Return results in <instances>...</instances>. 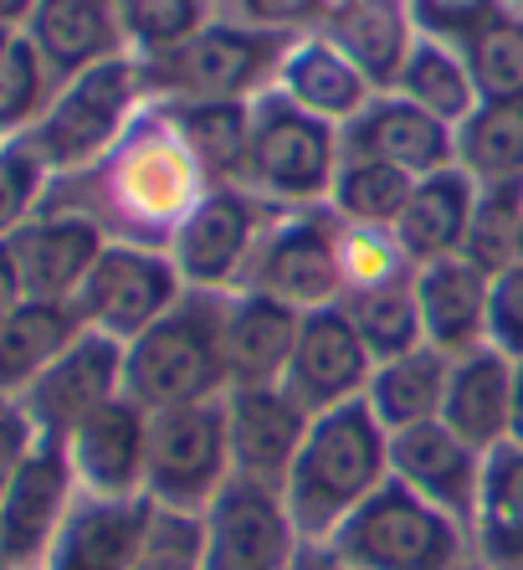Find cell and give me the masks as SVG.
<instances>
[{
	"mask_svg": "<svg viewBox=\"0 0 523 570\" xmlns=\"http://www.w3.org/2000/svg\"><path fill=\"white\" fill-rule=\"evenodd\" d=\"M385 483H391V432L375 422L365 396L314 416L308 442L283 483V504L303 534V550H318Z\"/></svg>",
	"mask_w": 523,
	"mask_h": 570,
	"instance_id": "obj_1",
	"label": "cell"
},
{
	"mask_svg": "<svg viewBox=\"0 0 523 570\" xmlns=\"http://www.w3.org/2000/svg\"><path fill=\"white\" fill-rule=\"evenodd\" d=\"M103 186L129 242L170 247L175 226L206 200L210 175L185 139L175 108L159 98V104H145V114L103 159Z\"/></svg>",
	"mask_w": 523,
	"mask_h": 570,
	"instance_id": "obj_2",
	"label": "cell"
},
{
	"mask_svg": "<svg viewBox=\"0 0 523 570\" xmlns=\"http://www.w3.org/2000/svg\"><path fill=\"white\" fill-rule=\"evenodd\" d=\"M231 391L226 365V293H185L170 314L124 345V396L149 416Z\"/></svg>",
	"mask_w": 523,
	"mask_h": 570,
	"instance_id": "obj_3",
	"label": "cell"
},
{
	"mask_svg": "<svg viewBox=\"0 0 523 570\" xmlns=\"http://www.w3.org/2000/svg\"><path fill=\"white\" fill-rule=\"evenodd\" d=\"M145 94H149L145 57L118 52L108 62H92L57 82L52 104L41 108V119L21 139L37 149L52 175L98 170L114 155L118 139L129 134V124L145 114Z\"/></svg>",
	"mask_w": 523,
	"mask_h": 570,
	"instance_id": "obj_4",
	"label": "cell"
},
{
	"mask_svg": "<svg viewBox=\"0 0 523 570\" xmlns=\"http://www.w3.org/2000/svg\"><path fill=\"white\" fill-rule=\"evenodd\" d=\"M308 556L328 570H457L472 556V534L391 478Z\"/></svg>",
	"mask_w": 523,
	"mask_h": 570,
	"instance_id": "obj_5",
	"label": "cell"
},
{
	"mask_svg": "<svg viewBox=\"0 0 523 570\" xmlns=\"http://www.w3.org/2000/svg\"><path fill=\"white\" fill-rule=\"evenodd\" d=\"M339 159H344L339 124L303 114L277 88L251 98V149H247V170H241V190H251L262 206H273V212L328 206Z\"/></svg>",
	"mask_w": 523,
	"mask_h": 570,
	"instance_id": "obj_6",
	"label": "cell"
},
{
	"mask_svg": "<svg viewBox=\"0 0 523 570\" xmlns=\"http://www.w3.org/2000/svg\"><path fill=\"white\" fill-rule=\"evenodd\" d=\"M293 37L298 31H273L236 21V16H216L175 52L145 57L149 88L159 82V94L180 98V104H251L273 88Z\"/></svg>",
	"mask_w": 523,
	"mask_h": 570,
	"instance_id": "obj_7",
	"label": "cell"
},
{
	"mask_svg": "<svg viewBox=\"0 0 523 570\" xmlns=\"http://www.w3.org/2000/svg\"><path fill=\"white\" fill-rule=\"evenodd\" d=\"M231 432L226 396L170 406L149 416V483L145 499L165 514H206L210 499L231 483Z\"/></svg>",
	"mask_w": 523,
	"mask_h": 570,
	"instance_id": "obj_8",
	"label": "cell"
},
{
	"mask_svg": "<svg viewBox=\"0 0 523 570\" xmlns=\"http://www.w3.org/2000/svg\"><path fill=\"white\" fill-rule=\"evenodd\" d=\"M185 293L190 288H185L180 267L170 263L165 247L114 237L103 257L92 263V273L82 278V288L72 293V314L82 318V330H98L118 345H129L149 324L170 314Z\"/></svg>",
	"mask_w": 523,
	"mask_h": 570,
	"instance_id": "obj_9",
	"label": "cell"
},
{
	"mask_svg": "<svg viewBox=\"0 0 523 570\" xmlns=\"http://www.w3.org/2000/svg\"><path fill=\"white\" fill-rule=\"evenodd\" d=\"M241 288L267 293L277 304L324 308L344 304V263H339V216L328 206H303V212H267L257 257H251Z\"/></svg>",
	"mask_w": 523,
	"mask_h": 570,
	"instance_id": "obj_10",
	"label": "cell"
},
{
	"mask_svg": "<svg viewBox=\"0 0 523 570\" xmlns=\"http://www.w3.org/2000/svg\"><path fill=\"white\" fill-rule=\"evenodd\" d=\"M303 534L277 489L231 478L200 514V570H298Z\"/></svg>",
	"mask_w": 523,
	"mask_h": 570,
	"instance_id": "obj_11",
	"label": "cell"
},
{
	"mask_svg": "<svg viewBox=\"0 0 523 570\" xmlns=\"http://www.w3.org/2000/svg\"><path fill=\"white\" fill-rule=\"evenodd\" d=\"M267 206L241 186H210L206 200L175 226L170 263L180 267L185 288L196 293H236L257 257Z\"/></svg>",
	"mask_w": 523,
	"mask_h": 570,
	"instance_id": "obj_12",
	"label": "cell"
},
{
	"mask_svg": "<svg viewBox=\"0 0 523 570\" xmlns=\"http://www.w3.org/2000/svg\"><path fill=\"white\" fill-rule=\"evenodd\" d=\"M78 478L67 463V448L37 438L31 458L21 463L16 483L0 499V566L6 570H41L52 556L67 514L78 509Z\"/></svg>",
	"mask_w": 523,
	"mask_h": 570,
	"instance_id": "obj_13",
	"label": "cell"
},
{
	"mask_svg": "<svg viewBox=\"0 0 523 570\" xmlns=\"http://www.w3.org/2000/svg\"><path fill=\"white\" fill-rule=\"evenodd\" d=\"M108 226L92 212H37L0 242L27 304H72V293L108 247Z\"/></svg>",
	"mask_w": 523,
	"mask_h": 570,
	"instance_id": "obj_14",
	"label": "cell"
},
{
	"mask_svg": "<svg viewBox=\"0 0 523 570\" xmlns=\"http://www.w3.org/2000/svg\"><path fill=\"white\" fill-rule=\"evenodd\" d=\"M124 396V345L108 340L98 330H82L47 371L31 381V391L21 396L37 438L67 442L72 426H82L98 406Z\"/></svg>",
	"mask_w": 523,
	"mask_h": 570,
	"instance_id": "obj_15",
	"label": "cell"
},
{
	"mask_svg": "<svg viewBox=\"0 0 523 570\" xmlns=\"http://www.w3.org/2000/svg\"><path fill=\"white\" fill-rule=\"evenodd\" d=\"M308 426H314V412L288 385H231L226 391L231 473L283 493L303 442H308Z\"/></svg>",
	"mask_w": 523,
	"mask_h": 570,
	"instance_id": "obj_16",
	"label": "cell"
},
{
	"mask_svg": "<svg viewBox=\"0 0 523 570\" xmlns=\"http://www.w3.org/2000/svg\"><path fill=\"white\" fill-rule=\"evenodd\" d=\"M369 375H375V355L365 350L359 330L344 304H324L308 308L298 324V345L283 371V385L308 406L314 416L334 412V406H349V401L365 396Z\"/></svg>",
	"mask_w": 523,
	"mask_h": 570,
	"instance_id": "obj_17",
	"label": "cell"
},
{
	"mask_svg": "<svg viewBox=\"0 0 523 570\" xmlns=\"http://www.w3.org/2000/svg\"><path fill=\"white\" fill-rule=\"evenodd\" d=\"M67 463L82 499H145L149 483V412L139 401L118 396L67 432Z\"/></svg>",
	"mask_w": 523,
	"mask_h": 570,
	"instance_id": "obj_18",
	"label": "cell"
},
{
	"mask_svg": "<svg viewBox=\"0 0 523 570\" xmlns=\"http://www.w3.org/2000/svg\"><path fill=\"white\" fill-rule=\"evenodd\" d=\"M391 478L421 493L426 504H436L442 514H452L472 534L477 489H483V452H472L442 416L391 432Z\"/></svg>",
	"mask_w": 523,
	"mask_h": 570,
	"instance_id": "obj_19",
	"label": "cell"
},
{
	"mask_svg": "<svg viewBox=\"0 0 523 570\" xmlns=\"http://www.w3.org/2000/svg\"><path fill=\"white\" fill-rule=\"evenodd\" d=\"M344 149L375 155L385 165H395V170H406L411 180H421V175L457 165V129L391 88V94L369 98L359 119L344 124Z\"/></svg>",
	"mask_w": 523,
	"mask_h": 570,
	"instance_id": "obj_20",
	"label": "cell"
},
{
	"mask_svg": "<svg viewBox=\"0 0 523 570\" xmlns=\"http://www.w3.org/2000/svg\"><path fill=\"white\" fill-rule=\"evenodd\" d=\"M416 283V304H421V330H426V345L442 350L446 360L472 355L477 345H487V278L477 263L467 257H436V263H421L411 273Z\"/></svg>",
	"mask_w": 523,
	"mask_h": 570,
	"instance_id": "obj_21",
	"label": "cell"
},
{
	"mask_svg": "<svg viewBox=\"0 0 523 570\" xmlns=\"http://www.w3.org/2000/svg\"><path fill=\"white\" fill-rule=\"evenodd\" d=\"M273 88L288 104H298L303 114L314 119H328V124H349L365 114V104L375 98V82L349 62V57L324 37V31H298L293 47L283 52V67H277Z\"/></svg>",
	"mask_w": 523,
	"mask_h": 570,
	"instance_id": "obj_22",
	"label": "cell"
},
{
	"mask_svg": "<svg viewBox=\"0 0 523 570\" xmlns=\"http://www.w3.org/2000/svg\"><path fill=\"white\" fill-rule=\"evenodd\" d=\"M314 31H324L375 82V94H391L411 47H416V21H411L406 0H328Z\"/></svg>",
	"mask_w": 523,
	"mask_h": 570,
	"instance_id": "obj_23",
	"label": "cell"
},
{
	"mask_svg": "<svg viewBox=\"0 0 523 570\" xmlns=\"http://www.w3.org/2000/svg\"><path fill=\"white\" fill-rule=\"evenodd\" d=\"M149 519H155L149 499H124V504L78 499L41 570H134V560L145 550Z\"/></svg>",
	"mask_w": 523,
	"mask_h": 570,
	"instance_id": "obj_24",
	"label": "cell"
},
{
	"mask_svg": "<svg viewBox=\"0 0 523 570\" xmlns=\"http://www.w3.org/2000/svg\"><path fill=\"white\" fill-rule=\"evenodd\" d=\"M509 406H513V360L493 345H477L472 355L452 360L446 375L442 422L467 442L472 452H493L509 442Z\"/></svg>",
	"mask_w": 523,
	"mask_h": 570,
	"instance_id": "obj_25",
	"label": "cell"
},
{
	"mask_svg": "<svg viewBox=\"0 0 523 570\" xmlns=\"http://www.w3.org/2000/svg\"><path fill=\"white\" fill-rule=\"evenodd\" d=\"M303 314L267 293H226V365L231 385H283V371L298 345Z\"/></svg>",
	"mask_w": 523,
	"mask_h": 570,
	"instance_id": "obj_26",
	"label": "cell"
},
{
	"mask_svg": "<svg viewBox=\"0 0 523 570\" xmlns=\"http://www.w3.org/2000/svg\"><path fill=\"white\" fill-rule=\"evenodd\" d=\"M27 37L41 52V62L52 67L57 82L92 62H108V57L129 52L118 0H41V11L31 16Z\"/></svg>",
	"mask_w": 523,
	"mask_h": 570,
	"instance_id": "obj_27",
	"label": "cell"
},
{
	"mask_svg": "<svg viewBox=\"0 0 523 570\" xmlns=\"http://www.w3.org/2000/svg\"><path fill=\"white\" fill-rule=\"evenodd\" d=\"M477 180L462 165H446L436 175H421L411 186V200L401 222H395V242L411 257V267L436 263V257H457L467 242L472 212H477Z\"/></svg>",
	"mask_w": 523,
	"mask_h": 570,
	"instance_id": "obj_28",
	"label": "cell"
},
{
	"mask_svg": "<svg viewBox=\"0 0 523 570\" xmlns=\"http://www.w3.org/2000/svg\"><path fill=\"white\" fill-rule=\"evenodd\" d=\"M472 556L493 570H523V448H513V442L483 458Z\"/></svg>",
	"mask_w": 523,
	"mask_h": 570,
	"instance_id": "obj_29",
	"label": "cell"
},
{
	"mask_svg": "<svg viewBox=\"0 0 523 570\" xmlns=\"http://www.w3.org/2000/svg\"><path fill=\"white\" fill-rule=\"evenodd\" d=\"M446 375H452V360L432 345L411 350V355H395V360H379L365 385V406L375 412V422L385 432H406V426L436 422L446 401Z\"/></svg>",
	"mask_w": 523,
	"mask_h": 570,
	"instance_id": "obj_30",
	"label": "cell"
},
{
	"mask_svg": "<svg viewBox=\"0 0 523 570\" xmlns=\"http://www.w3.org/2000/svg\"><path fill=\"white\" fill-rule=\"evenodd\" d=\"M82 334L72 304H21L0 324V396L21 401L47 365Z\"/></svg>",
	"mask_w": 523,
	"mask_h": 570,
	"instance_id": "obj_31",
	"label": "cell"
},
{
	"mask_svg": "<svg viewBox=\"0 0 523 570\" xmlns=\"http://www.w3.org/2000/svg\"><path fill=\"white\" fill-rule=\"evenodd\" d=\"M395 94L421 104L426 114L452 124V129H457L462 119H472V108L483 104L462 47H452V41H442V37H426V31H416V47H411L406 67H401V78H395Z\"/></svg>",
	"mask_w": 523,
	"mask_h": 570,
	"instance_id": "obj_32",
	"label": "cell"
},
{
	"mask_svg": "<svg viewBox=\"0 0 523 570\" xmlns=\"http://www.w3.org/2000/svg\"><path fill=\"white\" fill-rule=\"evenodd\" d=\"M457 165L477 186L523 180V98H483L457 124Z\"/></svg>",
	"mask_w": 523,
	"mask_h": 570,
	"instance_id": "obj_33",
	"label": "cell"
},
{
	"mask_svg": "<svg viewBox=\"0 0 523 570\" xmlns=\"http://www.w3.org/2000/svg\"><path fill=\"white\" fill-rule=\"evenodd\" d=\"M411 180L406 170H395L375 155H354L344 149L334 190H328V212L339 216L344 226H395L411 200Z\"/></svg>",
	"mask_w": 523,
	"mask_h": 570,
	"instance_id": "obj_34",
	"label": "cell"
},
{
	"mask_svg": "<svg viewBox=\"0 0 523 570\" xmlns=\"http://www.w3.org/2000/svg\"><path fill=\"white\" fill-rule=\"evenodd\" d=\"M165 104L175 108L185 139L206 165L210 186H241L251 149V104H180V98H165Z\"/></svg>",
	"mask_w": 523,
	"mask_h": 570,
	"instance_id": "obj_35",
	"label": "cell"
},
{
	"mask_svg": "<svg viewBox=\"0 0 523 570\" xmlns=\"http://www.w3.org/2000/svg\"><path fill=\"white\" fill-rule=\"evenodd\" d=\"M344 308H349L354 330L365 340V350L379 360L411 355V350L426 345V330H421V304H416V283L395 278V283H375V288L344 293Z\"/></svg>",
	"mask_w": 523,
	"mask_h": 570,
	"instance_id": "obj_36",
	"label": "cell"
},
{
	"mask_svg": "<svg viewBox=\"0 0 523 570\" xmlns=\"http://www.w3.org/2000/svg\"><path fill=\"white\" fill-rule=\"evenodd\" d=\"M462 57L472 67V82L483 98H523V11L503 6L483 27L462 41Z\"/></svg>",
	"mask_w": 523,
	"mask_h": 570,
	"instance_id": "obj_37",
	"label": "cell"
},
{
	"mask_svg": "<svg viewBox=\"0 0 523 570\" xmlns=\"http://www.w3.org/2000/svg\"><path fill=\"white\" fill-rule=\"evenodd\" d=\"M519 232H523V180L513 186H483L477 190V212H472L462 257L477 263L487 278L519 263Z\"/></svg>",
	"mask_w": 523,
	"mask_h": 570,
	"instance_id": "obj_38",
	"label": "cell"
},
{
	"mask_svg": "<svg viewBox=\"0 0 523 570\" xmlns=\"http://www.w3.org/2000/svg\"><path fill=\"white\" fill-rule=\"evenodd\" d=\"M52 94H57L52 67L41 62V52L31 47L27 31H21L6 47V57H0V139L27 134L41 119V108L52 104Z\"/></svg>",
	"mask_w": 523,
	"mask_h": 570,
	"instance_id": "obj_39",
	"label": "cell"
},
{
	"mask_svg": "<svg viewBox=\"0 0 523 570\" xmlns=\"http://www.w3.org/2000/svg\"><path fill=\"white\" fill-rule=\"evenodd\" d=\"M118 16H124V37H129V52L139 57H165L175 52L180 41H190L210 16V0H118Z\"/></svg>",
	"mask_w": 523,
	"mask_h": 570,
	"instance_id": "obj_40",
	"label": "cell"
},
{
	"mask_svg": "<svg viewBox=\"0 0 523 570\" xmlns=\"http://www.w3.org/2000/svg\"><path fill=\"white\" fill-rule=\"evenodd\" d=\"M339 263H344V293L375 288L416 273L411 257L395 242V226H344L339 222Z\"/></svg>",
	"mask_w": 523,
	"mask_h": 570,
	"instance_id": "obj_41",
	"label": "cell"
},
{
	"mask_svg": "<svg viewBox=\"0 0 523 570\" xmlns=\"http://www.w3.org/2000/svg\"><path fill=\"white\" fill-rule=\"evenodd\" d=\"M47 180H52V170L41 165V155L21 134L0 139V242L37 216V200L47 190Z\"/></svg>",
	"mask_w": 523,
	"mask_h": 570,
	"instance_id": "obj_42",
	"label": "cell"
},
{
	"mask_svg": "<svg viewBox=\"0 0 523 570\" xmlns=\"http://www.w3.org/2000/svg\"><path fill=\"white\" fill-rule=\"evenodd\" d=\"M411 6V21H416V31H426V37H442L452 41V47H462V41L472 37V31L483 27L487 16H497L509 0H406Z\"/></svg>",
	"mask_w": 523,
	"mask_h": 570,
	"instance_id": "obj_43",
	"label": "cell"
},
{
	"mask_svg": "<svg viewBox=\"0 0 523 570\" xmlns=\"http://www.w3.org/2000/svg\"><path fill=\"white\" fill-rule=\"evenodd\" d=\"M487 345L523 360V263L503 267L487 288Z\"/></svg>",
	"mask_w": 523,
	"mask_h": 570,
	"instance_id": "obj_44",
	"label": "cell"
},
{
	"mask_svg": "<svg viewBox=\"0 0 523 570\" xmlns=\"http://www.w3.org/2000/svg\"><path fill=\"white\" fill-rule=\"evenodd\" d=\"M31 448H37V426H31L27 406L11 396H0V499H6V489L16 483V473H21V463L31 458Z\"/></svg>",
	"mask_w": 523,
	"mask_h": 570,
	"instance_id": "obj_45",
	"label": "cell"
},
{
	"mask_svg": "<svg viewBox=\"0 0 523 570\" xmlns=\"http://www.w3.org/2000/svg\"><path fill=\"white\" fill-rule=\"evenodd\" d=\"M328 11V0H236V21L273 31H308L318 27Z\"/></svg>",
	"mask_w": 523,
	"mask_h": 570,
	"instance_id": "obj_46",
	"label": "cell"
},
{
	"mask_svg": "<svg viewBox=\"0 0 523 570\" xmlns=\"http://www.w3.org/2000/svg\"><path fill=\"white\" fill-rule=\"evenodd\" d=\"M27 304L21 298V283H16V267H11V257H6V247H0V324L16 314V308Z\"/></svg>",
	"mask_w": 523,
	"mask_h": 570,
	"instance_id": "obj_47",
	"label": "cell"
},
{
	"mask_svg": "<svg viewBox=\"0 0 523 570\" xmlns=\"http://www.w3.org/2000/svg\"><path fill=\"white\" fill-rule=\"evenodd\" d=\"M509 442L523 448V360H513V406H509Z\"/></svg>",
	"mask_w": 523,
	"mask_h": 570,
	"instance_id": "obj_48",
	"label": "cell"
},
{
	"mask_svg": "<svg viewBox=\"0 0 523 570\" xmlns=\"http://www.w3.org/2000/svg\"><path fill=\"white\" fill-rule=\"evenodd\" d=\"M41 11V0H0V27H11V31H27L31 27V16Z\"/></svg>",
	"mask_w": 523,
	"mask_h": 570,
	"instance_id": "obj_49",
	"label": "cell"
},
{
	"mask_svg": "<svg viewBox=\"0 0 523 570\" xmlns=\"http://www.w3.org/2000/svg\"><path fill=\"white\" fill-rule=\"evenodd\" d=\"M21 37V31H11V27H0V57H6V47H11V41Z\"/></svg>",
	"mask_w": 523,
	"mask_h": 570,
	"instance_id": "obj_50",
	"label": "cell"
},
{
	"mask_svg": "<svg viewBox=\"0 0 523 570\" xmlns=\"http://www.w3.org/2000/svg\"><path fill=\"white\" fill-rule=\"evenodd\" d=\"M457 570H493V566H483V560H477V556H467V560H462Z\"/></svg>",
	"mask_w": 523,
	"mask_h": 570,
	"instance_id": "obj_51",
	"label": "cell"
},
{
	"mask_svg": "<svg viewBox=\"0 0 523 570\" xmlns=\"http://www.w3.org/2000/svg\"><path fill=\"white\" fill-rule=\"evenodd\" d=\"M519 263H523V232H519Z\"/></svg>",
	"mask_w": 523,
	"mask_h": 570,
	"instance_id": "obj_52",
	"label": "cell"
},
{
	"mask_svg": "<svg viewBox=\"0 0 523 570\" xmlns=\"http://www.w3.org/2000/svg\"><path fill=\"white\" fill-rule=\"evenodd\" d=\"M0 570H6V566H0Z\"/></svg>",
	"mask_w": 523,
	"mask_h": 570,
	"instance_id": "obj_53",
	"label": "cell"
},
{
	"mask_svg": "<svg viewBox=\"0 0 523 570\" xmlns=\"http://www.w3.org/2000/svg\"><path fill=\"white\" fill-rule=\"evenodd\" d=\"M324 570H328V566H324Z\"/></svg>",
	"mask_w": 523,
	"mask_h": 570,
	"instance_id": "obj_54",
	"label": "cell"
}]
</instances>
